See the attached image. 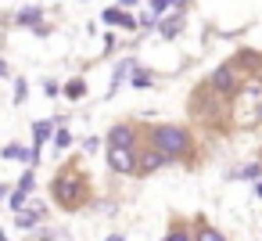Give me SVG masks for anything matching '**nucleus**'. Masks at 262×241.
<instances>
[{
	"label": "nucleus",
	"mask_w": 262,
	"mask_h": 241,
	"mask_svg": "<svg viewBox=\"0 0 262 241\" xmlns=\"http://www.w3.org/2000/svg\"><path fill=\"white\" fill-rule=\"evenodd\" d=\"M137 26H144V29H155V26H158V15H151V11H144V15L137 18Z\"/></svg>",
	"instance_id": "nucleus-20"
},
{
	"label": "nucleus",
	"mask_w": 262,
	"mask_h": 241,
	"mask_svg": "<svg viewBox=\"0 0 262 241\" xmlns=\"http://www.w3.org/2000/svg\"><path fill=\"white\" fill-rule=\"evenodd\" d=\"M83 94H86V83H83V79H72V83L65 87V97H72V101H79Z\"/></svg>",
	"instance_id": "nucleus-14"
},
{
	"label": "nucleus",
	"mask_w": 262,
	"mask_h": 241,
	"mask_svg": "<svg viewBox=\"0 0 262 241\" xmlns=\"http://www.w3.org/2000/svg\"><path fill=\"white\" fill-rule=\"evenodd\" d=\"M133 69H137V62H133V58L119 62V65H115V79H112V90H115V87H122V83H126V76H129Z\"/></svg>",
	"instance_id": "nucleus-12"
},
{
	"label": "nucleus",
	"mask_w": 262,
	"mask_h": 241,
	"mask_svg": "<svg viewBox=\"0 0 262 241\" xmlns=\"http://www.w3.org/2000/svg\"><path fill=\"white\" fill-rule=\"evenodd\" d=\"M255 194H258V198H262V184H255Z\"/></svg>",
	"instance_id": "nucleus-28"
},
{
	"label": "nucleus",
	"mask_w": 262,
	"mask_h": 241,
	"mask_svg": "<svg viewBox=\"0 0 262 241\" xmlns=\"http://www.w3.org/2000/svg\"><path fill=\"white\" fill-rule=\"evenodd\" d=\"M180 4H187V0H169V8H180Z\"/></svg>",
	"instance_id": "nucleus-27"
},
{
	"label": "nucleus",
	"mask_w": 262,
	"mask_h": 241,
	"mask_svg": "<svg viewBox=\"0 0 262 241\" xmlns=\"http://www.w3.org/2000/svg\"><path fill=\"white\" fill-rule=\"evenodd\" d=\"M26 94H29L26 79H15V105H22V101H26Z\"/></svg>",
	"instance_id": "nucleus-21"
},
{
	"label": "nucleus",
	"mask_w": 262,
	"mask_h": 241,
	"mask_svg": "<svg viewBox=\"0 0 262 241\" xmlns=\"http://www.w3.org/2000/svg\"><path fill=\"white\" fill-rule=\"evenodd\" d=\"M43 212H47V209H43L40 202H36V205H29V209L22 205V209H18V216H15V227H18V230H33V227L43 219Z\"/></svg>",
	"instance_id": "nucleus-6"
},
{
	"label": "nucleus",
	"mask_w": 262,
	"mask_h": 241,
	"mask_svg": "<svg viewBox=\"0 0 262 241\" xmlns=\"http://www.w3.org/2000/svg\"><path fill=\"white\" fill-rule=\"evenodd\" d=\"M208 90H215V94H223V97H237V94L244 90V72H241L233 62H226V65L212 69V76H208Z\"/></svg>",
	"instance_id": "nucleus-3"
},
{
	"label": "nucleus",
	"mask_w": 262,
	"mask_h": 241,
	"mask_svg": "<svg viewBox=\"0 0 262 241\" xmlns=\"http://www.w3.org/2000/svg\"><path fill=\"white\" fill-rule=\"evenodd\" d=\"M183 22H187V18H183V11H176V15H169L165 22H158L155 29H158L162 36H169V40H172V36H180V33H183Z\"/></svg>",
	"instance_id": "nucleus-9"
},
{
	"label": "nucleus",
	"mask_w": 262,
	"mask_h": 241,
	"mask_svg": "<svg viewBox=\"0 0 262 241\" xmlns=\"http://www.w3.org/2000/svg\"><path fill=\"white\" fill-rule=\"evenodd\" d=\"M18 187H22V191H33V187H36V173H33V169H26V173H22V180H18Z\"/></svg>",
	"instance_id": "nucleus-19"
},
{
	"label": "nucleus",
	"mask_w": 262,
	"mask_h": 241,
	"mask_svg": "<svg viewBox=\"0 0 262 241\" xmlns=\"http://www.w3.org/2000/svg\"><path fill=\"white\" fill-rule=\"evenodd\" d=\"M258 62H262V58H258V54H251V51H241V54L233 58V65H237V69H255Z\"/></svg>",
	"instance_id": "nucleus-13"
},
{
	"label": "nucleus",
	"mask_w": 262,
	"mask_h": 241,
	"mask_svg": "<svg viewBox=\"0 0 262 241\" xmlns=\"http://www.w3.org/2000/svg\"><path fill=\"white\" fill-rule=\"evenodd\" d=\"M54 144H58V151H65V148L72 144V133H69V130H58V133H54Z\"/></svg>",
	"instance_id": "nucleus-18"
},
{
	"label": "nucleus",
	"mask_w": 262,
	"mask_h": 241,
	"mask_svg": "<svg viewBox=\"0 0 262 241\" xmlns=\"http://www.w3.org/2000/svg\"><path fill=\"white\" fill-rule=\"evenodd\" d=\"M169 8V0H151V15H162Z\"/></svg>",
	"instance_id": "nucleus-23"
},
{
	"label": "nucleus",
	"mask_w": 262,
	"mask_h": 241,
	"mask_svg": "<svg viewBox=\"0 0 262 241\" xmlns=\"http://www.w3.org/2000/svg\"><path fill=\"white\" fill-rule=\"evenodd\" d=\"M258 176H262V166H258V162H251V166L237 169V180H258Z\"/></svg>",
	"instance_id": "nucleus-15"
},
{
	"label": "nucleus",
	"mask_w": 262,
	"mask_h": 241,
	"mask_svg": "<svg viewBox=\"0 0 262 241\" xmlns=\"http://www.w3.org/2000/svg\"><path fill=\"white\" fill-rule=\"evenodd\" d=\"M133 4H137V0H119V8H126V11H129Z\"/></svg>",
	"instance_id": "nucleus-26"
},
{
	"label": "nucleus",
	"mask_w": 262,
	"mask_h": 241,
	"mask_svg": "<svg viewBox=\"0 0 262 241\" xmlns=\"http://www.w3.org/2000/svg\"><path fill=\"white\" fill-rule=\"evenodd\" d=\"M4 76H8V62H4V58H0V79H4Z\"/></svg>",
	"instance_id": "nucleus-25"
},
{
	"label": "nucleus",
	"mask_w": 262,
	"mask_h": 241,
	"mask_svg": "<svg viewBox=\"0 0 262 241\" xmlns=\"http://www.w3.org/2000/svg\"><path fill=\"white\" fill-rule=\"evenodd\" d=\"M198 237H205V241H208V237H212V241H219L223 234H219L215 227H201V230H198Z\"/></svg>",
	"instance_id": "nucleus-22"
},
{
	"label": "nucleus",
	"mask_w": 262,
	"mask_h": 241,
	"mask_svg": "<svg viewBox=\"0 0 262 241\" xmlns=\"http://www.w3.org/2000/svg\"><path fill=\"white\" fill-rule=\"evenodd\" d=\"M51 194H54V202L61 205V209H79V205H86V194H90V184H86V176L79 173V169H61L58 176H54V184H51Z\"/></svg>",
	"instance_id": "nucleus-1"
},
{
	"label": "nucleus",
	"mask_w": 262,
	"mask_h": 241,
	"mask_svg": "<svg viewBox=\"0 0 262 241\" xmlns=\"http://www.w3.org/2000/svg\"><path fill=\"white\" fill-rule=\"evenodd\" d=\"M101 18H104L108 26H115V29H137V18H133L126 8H108Z\"/></svg>",
	"instance_id": "nucleus-7"
},
{
	"label": "nucleus",
	"mask_w": 262,
	"mask_h": 241,
	"mask_svg": "<svg viewBox=\"0 0 262 241\" xmlns=\"http://www.w3.org/2000/svg\"><path fill=\"white\" fill-rule=\"evenodd\" d=\"M108 166H112L115 173H133V169H137V148L108 144Z\"/></svg>",
	"instance_id": "nucleus-4"
},
{
	"label": "nucleus",
	"mask_w": 262,
	"mask_h": 241,
	"mask_svg": "<svg viewBox=\"0 0 262 241\" xmlns=\"http://www.w3.org/2000/svg\"><path fill=\"white\" fill-rule=\"evenodd\" d=\"M54 126H58V123H36V126H33V148H43V144L51 140Z\"/></svg>",
	"instance_id": "nucleus-11"
},
{
	"label": "nucleus",
	"mask_w": 262,
	"mask_h": 241,
	"mask_svg": "<svg viewBox=\"0 0 262 241\" xmlns=\"http://www.w3.org/2000/svg\"><path fill=\"white\" fill-rule=\"evenodd\" d=\"M151 148H158L169 158H183V155H190V133L183 126H155L151 130Z\"/></svg>",
	"instance_id": "nucleus-2"
},
{
	"label": "nucleus",
	"mask_w": 262,
	"mask_h": 241,
	"mask_svg": "<svg viewBox=\"0 0 262 241\" xmlns=\"http://www.w3.org/2000/svg\"><path fill=\"white\" fill-rule=\"evenodd\" d=\"M4 194H8V187H4V184H0V198H4Z\"/></svg>",
	"instance_id": "nucleus-29"
},
{
	"label": "nucleus",
	"mask_w": 262,
	"mask_h": 241,
	"mask_svg": "<svg viewBox=\"0 0 262 241\" xmlns=\"http://www.w3.org/2000/svg\"><path fill=\"white\" fill-rule=\"evenodd\" d=\"M8 202H11V209H15V212H18V209H22V205H26V202H29V191H22V187H15V191H11V198H8Z\"/></svg>",
	"instance_id": "nucleus-16"
},
{
	"label": "nucleus",
	"mask_w": 262,
	"mask_h": 241,
	"mask_svg": "<svg viewBox=\"0 0 262 241\" xmlns=\"http://www.w3.org/2000/svg\"><path fill=\"white\" fill-rule=\"evenodd\" d=\"M43 22V11L40 8H22L18 15H15V26H26V29H36Z\"/></svg>",
	"instance_id": "nucleus-10"
},
{
	"label": "nucleus",
	"mask_w": 262,
	"mask_h": 241,
	"mask_svg": "<svg viewBox=\"0 0 262 241\" xmlns=\"http://www.w3.org/2000/svg\"><path fill=\"white\" fill-rule=\"evenodd\" d=\"M43 90H47V94H51V97H54V94H58V90H61V87H58V83H54V79H47V83H43Z\"/></svg>",
	"instance_id": "nucleus-24"
},
{
	"label": "nucleus",
	"mask_w": 262,
	"mask_h": 241,
	"mask_svg": "<svg viewBox=\"0 0 262 241\" xmlns=\"http://www.w3.org/2000/svg\"><path fill=\"white\" fill-rule=\"evenodd\" d=\"M108 144H119V148H137V133H133V126H112V133H108Z\"/></svg>",
	"instance_id": "nucleus-8"
},
{
	"label": "nucleus",
	"mask_w": 262,
	"mask_h": 241,
	"mask_svg": "<svg viewBox=\"0 0 262 241\" xmlns=\"http://www.w3.org/2000/svg\"><path fill=\"white\" fill-rule=\"evenodd\" d=\"M172 162H176V158H169V155H162L158 148H151V151L137 155V169H133V173L147 176V173H155V169H162V166H172Z\"/></svg>",
	"instance_id": "nucleus-5"
},
{
	"label": "nucleus",
	"mask_w": 262,
	"mask_h": 241,
	"mask_svg": "<svg viewBox=\"0 0 262 241\" xmlns=\"http://www.w3.org/2000/svg\"><path fill=\"white\" fill-rule=\"evenodd\" d=\"M129 76H133V87H151V72H144V69H133Z\"/></svg>",
	"instance_id": "nucleus-17"
}]
</instances>
